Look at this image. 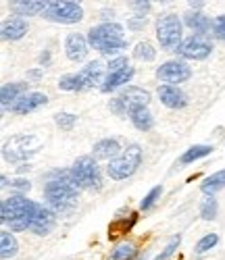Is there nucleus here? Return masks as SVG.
<instances>
[{
  "instance_id": "nucleus-1",
  "label": "nucleus",
  "mask_w": 225,
  "mask_h": 260,
  "mask_svg": "<svg viewBox=\"0 0 225 260\" xmlns=\"http://www.w3.org/2000/svg\"><path fill=\"white\" fill-rule=\"evenodd\" d=\"M38 204L23 198V196H13L7 198L0 206V221L11 227V231H25L32 227V221L36 216Z\"/></svg>"
},
{
  "instance_id": "nucleus-2",
  "label": "nucleus",
  "mask_w": 225,
  "mask_h": 260,
  "mask_svg": "<svg viewBox=\"0 0 225 260\" xmlns=\"http://www.w3.org/2000/svg\"><path fill=\"white\" fill-rule=\"evenodd\" d=\"M88 44L106 56H112L123 52L127 42H125L123 27L119 23H110L108 21V23H100L88 31Z\"/></svg>"
},
{
  "instance_id": "nucleus-3",
  "label": "nucleus",
  "mask_w": 225,
  "mask_h": 260,
  "mask_svg": "<svg viewBox=\"0 0 225 260\" xmlns=\"http://www.w3.org/2000/svg\"><path fill=\"white\" fill-rule=\"evenodd\" d=\"M77 196H79L77 185L73 183L69 173H63L61 177L50 179L46 183V187H44V198H46L52 204V208H57V210H65V208L73 206L77 202Z\"/></svg>"
},
{
  "instance_id": "nucleus-4",
  "label": "nucleus",
  "mask_w": 225,
  "mask_h": 260,
  "mask_svg": "<svg viewBox=\"0 0 225 260\" xmlns=\"http://www.w3.org/2000/svg\"><path fill=\"white\" fill-rule=\"evenodd\" d=\"M142 162V148L138 144H131L127 146L123 152L117 156V158H112L106 167V173H108V177L110 179H115V181H121V179H127L131 177L133 173L138 171Z\"/></svg>"
},
{
  "instance_id": "nucleus-5",
  "label": "nucleus",
  "mask_w": 225,
  "mask_h": 260,
  "mask_svg": "<svg viewBox=\"0 0 225 260\" xmlns=\"http://www.w3.org/2000/svg\"><path fill=\"white\" fill-rule=\"evenodd\" d=\"M69 175L77 187H86V189L102 187V175L94 156H79L69 169Z\"/></svg>"
},
{
  "instance_id": "nucleus-6",
  "label": "nucleus",
  "mask_w": 225,
  "mask_h": 260,
  "mask_svg": "<svg viewBox=\"0 0 225 260\" xmlns=\"http://www.w3.org/2000/svg\"><path fill=\"white\" fill-rule=\"evenodd\" d=\"M182 21H179L177 15H163L159 21H156V40H159L161 48L177 52L179 46H182Z\"/></svg>"
},
{
  "instance_id": "nucleus-7",
  "label": "nucleus",
  "mask_w": 225,
  "mask_h": 260,
  "mask_svg": "<svg viewBox=\"0 0 225 260\" xmlns=\"http://www.w3.org/2000/svg\"><path fill=\"white\" fill-rule=\"evenodd\" d=\"M44 19L54 21V23H79L83 17L81 5L73 3V0H63V3H48V9L42 13Z\"/></svg>"
},
{
  "instance_id": "nucleus-8",
  "label": "nucleus",
  "mask_w": 225,
  "mask_h": 260,
  "mask_svg": "<svg viewBox=\"0 0 225 260\" xmlns=\"http://www.w3.org/2000/svg\"><path fill=\"white\" fill-rule=\"evenodd\" d=\"M150 104V94L142 88H127L117 100L110 102L112 113L117 115H129L136 108H146Z\"/></svg>"
},
{
  "instance_id": "nucleus-9",
  "label": "nucleus",
  "mask_w": 225,
  "mask_h": 260,
  "mask_svg": "<svg viewBox=\"0 0 225 260\" xmlns=\"http://www.w3.org/2000/svg\"><path fill=\"white\" fill-rule=\"evenodd\" d=\"M213 52V44L209 40H205L202 36H192V38H186L179 46L177 54L184 56V58H194V60H205L209 54Z\"/></svg>"
},
{
  "instance_id": "nucleus-10",
  "label": "nucleus",
  "mask_w": 225,
  "mask_h": 260,
  "mask_svg": "<svg viewBox=\"0 0 225 260\" xmlns=\"http://www.w3.org/2000/svg\"><path fill=\"white\" fill-rule=\"evenodd\" d=\"M192 75V69L182 60H167L156 69V77L167 81V83H182L188 81Z\"/></svg>"
},
{
  "instance_id": "nucleus-11",
  "label": "nucleus",
  "mask_w": 225,
  "mask_h": 260,
  "mask_svg": "<svg viewBox=\"0 0 225 260\" xmlns=\"http://www.w3.org/2000/svg\"><path fill=\"white\" fill-rule=\"evenodd\" d=\"M48 102V96L46 94H42V92H27L21 96L11 108H13V113L17 115H30L34 111H38L40 106H44Z\"/></svg>"
},
{
  "instance_id": "nucleus-12",
  "label": "nucleus",
  "mask_w": 225,
  "mask_h": 260,
  "mask_svg": "<svg viewBox=\"0 0 225 260\" xmlns=\"http://www.w3.org/2000/svg\"><path fill=\"white\" fill-rule=\"evenodd\" d=\"M54 225H57V216H54V212H52L50 208L38 206L30 231L36 233V235H48V233L54 229Z\"/></svg>"
},
{
  "instance_id": "nucleus-13",
  "label": "nucleus",
  "mask_w": 225,
  "mask_h": 260,
  "mask_svg": "<svg viewBox=\"0 0 225 260\" xmlns=\"http://www.w3.org/2000/svg\"><path fill=\"white\" fill-rule=\"evenodd\" d=\"M65 54L73 62H81L88 54V40L79 34H69L65 40Z\"/></svg>"
},
{
  "instance_id": "nucleus-14",
  "label": "nucleus",
  "mask_w": 225,
  "mask_h": 260,
  "mask_svg": "<svg viewBox=\"0 0 225 260\" xmlns=\"http://www.w3.org/2000/svg\"><path fill=\"white\" fill-rule=\"evenodd\" d=\"M159 100L167 106V108H184L188 104V96L175 88V85L171 83H163L161 88H159Z\"/></svg>"
},
{
  "instance_id": "nucleus-15",
  "label": "nucleus",
  "mask_w": 225,
  "mask_h": 260,
  "mask_svg": "<svg viewBox=\"0 0 225 260\" xmlns=\"http://www.w3.org/2000/svg\"><path fill=\"white\" fill-rule=\"evenodd\" d=\"M81 79H83V85H86V90L90 88H102V83H104V71H102V62L100 60H92V62H88L83 71H79Z\"/></svg>"
},
{
  "instance_id": "nucleus-16",
  "label": "nucleus",
  "mask_w": 225,
  "mask_h": 260,
  "mask_svg": "<svg viewBox=\"0 0 225 260\" xmlns=\"http://www.w3.org/2000/svg\"><path fill=\"white\" fill-rule=\"evenodd\" d=\"M119 150H121V146H119L117 140L106 138V140H100L98 144H94L92 156H94L96 160H108V162H110L112 158L119 156Z\"/></svg>"
},
{
  "instance_id": "nucleus-17",
  "label": "nucleus",
  "mask_w": 225,
  "mask_h": 260,
  "mask_svg": "<svg viewBox=\"0 0 225 260\" xmlns=\"http://www.w3.org/2000/svg\"><path fill=\"white\" fill-rule=\"evenodd\" d=\"M3 40H21L27 34V21L23 17H11L3 23Z\"/></svg>"
},
{
  "instance_id": "nucleus-18",
  "label": "nucleus",
  "mask_w": 225,
  "mask_h": 260,
  "mask_svg": "<svg viewBox=\"0 0 225 260\" xmlns=\"http://www.w3.org/2000/svg\"><path fill=\"white\" fill-rule=\"evenodd\" d=\"M184 23L196 34V36H205L213 25H211V19L209 17H205L202 13H198V11H188L186 15H184Z\"/></svg>"
},
{
  "instance_id": "nucleus-19",
  "label": "nucleus",
  "mask_w": 225,
  "mask_h": 260,
  "mask_svg": "<svg viewBox=\"0 0 225 260\" xmlns=\"http://www.w3.org/2000/svg\"><path fill=\"white\" fill-rule=\"evenodd\" d=\"M131 77H133V69H131V67H127V69H123V71L108 73L100 90H102V92H112V90H117L119 85H125Z\"/></svg>"
},
{
  "instance_id": "nucleus-20",
  "label": "nucleus",
  "mask_w": 225,
  "mask_h": 260,
  "mask_svg": "<svg viewBox=\"0 0 225 260\" xmlns=\"http://www.w3.org/2000/svg\"><path fill=\"white\" fill-rule=\"evenodd\" d=\"M46 9H48V3H42V0H23V3L13 5V13L19 17H32V15L44 13Z\"/></svg>"
},
{
  "instance_id": "nucleus-21",
  "label": "nucleus",
  "mask_w": 225,
  "mask_h": 260,
  "mask_svg": "<svg viewBox=\"0 0 225 260\" xmlns=\"http://www.w3.org/2000/svg\"><path fill=\"white\" fill-rule=\"evenodd\" d=\"M127 117L131 119L133 127L140 129V132H148V129H152V125H154V119L148 111V106L146 108H136V111H131Z\"/></svg>"
},
{
  "instance_id": "nucleus-22",
  "label": "nucleus",
  "mask_w": 225,
  "mask_h": 260,
  "mask_svg": "<svg viewBox=\"0 0 225 260\" xmlns=\"http://www.w3.org/2000/svg\"><path fill=\"white\" fill-rule=\"evenodd\" d=\"M23 90H25L23 83H7V85H3V90H0V102H3V108L13 106L21 98L19 94Z\"/></svg>"
},
{
  "instance_id": "nucleus-23",
  "label": "nucleus",
  "mask_w": 225,
  "mask_h": 260,
  "mask_svg": "<svg viewBox=\"0 0 225 260\" xmlns=\"http://www.w3.org/2000/svg\"><path fill=\"white\" fill-rule=\"evenodd\" d=\"M136 221H138V214H136V212H131V214H129V219L112 221L110 227H108V237H110V240H119V237H123L133 225H136Z\"/></svg>"
},
{
  "instance_id": "nucleus-24",
  "label": "nucleus",
  "mask_w": 225,
  "mask_h": 260,
  "mask_svg": "<svg viewBox=\"0 0 225 260\" xmlns=\"http://www.w3.org/2000/svg\"><path fill=\"white\" fill-rule=\"evenodd\" d=\"M202 191L207 193V196H213V193H217L219 189L225 187V171H217L213 173L211 177H207L205 181H202Z\"/></svg>"
},
{
  "instance_id": "nucleus-25",
  "label": "nucleus",
  "mask_w": 225,
  "mask_h": 260,
  "mask_svg": "<svg viewBox=\"0 0 225 260\" xmlns=\"http://www.w3.org/2000/svg\"><path fill=\"white\" fill-rule=\"evenodd\" d=\"M59 88L65 92H81V90H86V85H83V79L79 73H67L59 79Z\"/></svg>"
},
{
  "instance_id": "nucleus-26",
  "label": "nucleus",
  "mask_w": 225,
  "mask_h": 260,
  "mask_svg": "<svg viewBox=\"0 0 225 260\" xmlns=\"http://www.w3.org/2000/svg\"><path fill=\"white\" fill-rule=\"evenodd\" d=\"M17 250H19V246H17V240L13 237V233H9V231L0 233V256H3L5 260L13 258L17 254Z\"/></svg>"
},
{
  "instance_id": "nucleus-27",
  "label": "nucleus",
  "mask_w": 225,
  "mask_h": 260,
  "mask_svg": "<svg viewBox=\"0 0 225 260\" xmlns=\"http://www.w3.org/2000/svg\"><path fill=\"white\" fill-rule=\"evenodd\" d=\"M211 152H213L211 146H192V148L186 150L182 156H179V162H182V165H190V162H194V160H198V158H205V156L211 154Z\"/></svg>"
},
{
  "instance_id": "nucleus-28",
  "label": "nucleus",
  "mask_w": 225,
  "mask_h": 260,
  "mask_svg": "<svg viewBox=\"0 0 225 260\" xmlns=\"http://www.w3.org/2000/svg\"><path fill=\"white\" fill-rule=\"evenodd\" d=\"M133 256H136V248H133V244H119L115 250L110 252V258L108 260H131Z\"/></svg>"
},
{
  "instance_id": "nucleus-29",
  "label": "nucleus",
  "mask_w": 225,
  "mask_h": 260,
  "mask_svg": "<svg viewBox=\"0 0 225 260\" xmlns=\"http://www.w3.org/2000/svg\"><path fill=\"white\" fill-rule=\"evenodd\" d=\"M219 244V235L217 233H209V235H205V237H200V242L196 244V248H194V254L196 256H202L205 252H209L211 248H215Z\"/></svg>"
},
{
  "instance_id": "nucleus-30",
  "label": "nucleus",
  "mask_w": 225,
  "mask_h": 260,
  "mask_svg": "<svg viewBox=\"0 0 225 260\" xmlns=\"http://www.w3.org/2000/svg\"><path fill=\"white\" fill-rule=\"evenodd\" d=\"M133 56L140 58V60H154L156 50L150 42H140V44H136V48H133Z\"/></svg>"
},
{
  "instance_id": "nucleus-31",
  "label": "nucleus",
  "mask_w": 225,
  "mask_h": 260,
  "mask_svg": "<svg viewBox=\"0 0 225 260\" xmlns=\"http://www.w3.org/2000/svg\"><path fill=\"white\" fill-rule=\"evenodd\" d=\"M200 216H202L205 221H213L215 216H217V202H215L213 196H209L205 202L200 204Z\"/></svg>"
},
{
  "instance_id": "nucleus-32",
  "label": "nucleus",
  "mask_w": 225,
  "mask_h": 260,
  "mask_svg": "<svg viewBox=\"0 0 225 260\" xmlns=\"http://www.w3.org/2000/svg\"><path fill=\"white\" fill-rule=\"evenodd\" d=\"M54 121H57V125H59L61 129H65V132H69V129H73V127H75L77 117H75V115H71V113H59V115L54 117Z\"/></svg>"
},
{
  "instance_id": "nucleus-33",
  "label": "nucleus",
  "mask_w": 225,
  "mask_h": 260,
  "mask_svg": "<svg viewBox=\"0 0 225 260\" xmlns=\"http://www.w3.org/2000/svg\"><path fill=\"white\" fill-rule=\"evenodd\" d=\"M161 191H163V187L161 185H156V187H152L148 193H146V198L142 200V204H140V208L142 210H148V208H152V204L156 202V198L161 196Z\"/></svg>"
},
{
  "instance_id": "nucleus-34",
  "label": "nucleus",
  "mask_w": 225,
  "mask_h": 260,
  "mask_svg": "<svg viewBox=\"0 0 225 260\" xmlns=\"http://www.w3.org/2000/svg\"><path fill=\"white\" fill-rule=\"evenodd\" d=\"M179 244H182V235H173V240L167 244V248H165L159 256H156V260H167V258L177 250V246H179Z\"/></svg>"
},
{
  "instance_id": "nucleus-35",
  "label": "nucleus",
  "mask_w": 225,
  "mask_h": 260,
  "mask_svg": "<svg viewBox=\"0 0 225 260\" xmlns=\"http://www.w3.org/2000/svg\"><path fill=\"white\" fill-rule=\"evenodd\" d=\"M127 67H129V64H127V56H117V58L108 60V73L123 71V69H127Z\"/></svg>"
},
{
  "instance_id": "nucleus-36",
  "label": "nucleus",
  "mask_w": 225,
  "mask_h": 260,
  "mask_svg": "<svg viewBox=\"0 0 225 260\" xmlns=\"http://www.w3.org/2000/svg\"><path fill=\"white\" fill-rule=\"evenodd\" d=\"M127 27L133 29V31H138V29H144L146 27V17H133L127 21Z\"/></svg>"
},
{
  "instance_id": "nucleus-37",
  "label": "nucleus",
  "mask_w": 225,
  "mask_h": 260,
  "mask_svg": "<svg viewBox=\"0 0 225 260\" xmlns=\"http://www.w3.org/2000/svg\"><path fill=\"white\" fill-rule=\"evenodd\" d=\"M213 29H215V34H217V38H221V40H225V15H221V17H217V21H215V25H213Z\"/></svg>"
},
{
  "instance_id": "nucleus-38",
  "label": "nucleus",
  "mask_w": 225,
  "mask_h": 260,
  "mask_svg": "<svg viewBox=\"0 0 225 260\" xmlns=\"http://www.w3.org/2000/svg\"><path fill=\"white\" fill-rule=\"evenodd\" d=\"M11 187H15V189H19V191H25V189H30L32 185H30L27 179H13V181H11Z\"/></svg>"
},
{
  "instance_id": "nucleus-39",
  "label": "nucleus",
  "mask_w": 225,
  "mask_h": 260,
  "mask_svg": "<svg viewBox=\"0 0 225 260\" xmlns=\"http://www.w3.org/2000/svg\"><path fill=\"white\" fill-rule=\"evenodd\" d=\"M131 9L136 13H142V17L150 11V3H131Z\"/></svg>"
},
{
  "instance_id": "nucleus-40",
  "label": "nucleus",
  "mask_w": 225,
  "mask_h": 260,
  "mask_svg": "<svg viewBox=\"0 0 225 260\" xmlns=\"http://www.w3.org/2000/svg\"><path fill=\"white\" fill-rule=\"evenodd\" d=\"M48 54H50V52H42L40 60H42V62H48V60H50V56H48Z\"/></svg>"
},
{
  "instance_id": "nucleus-41",
  "label": "nucleus",
  "mask_w": 225,
  "mask_h": 260,
  "mask_svg": "<svg viewBox=\"0 0 225 260\" xmlns=\"http://www.w3.org/2000/svg\"><path fill=\"white\" fill-rule=\"evenodd\" d=\"M190 5H192L194 9H200V7H202V5H205V3H190Z\"/></svg>"
}]
</instances>
